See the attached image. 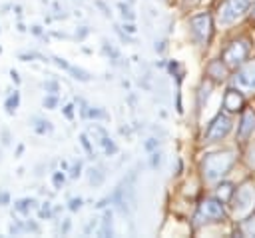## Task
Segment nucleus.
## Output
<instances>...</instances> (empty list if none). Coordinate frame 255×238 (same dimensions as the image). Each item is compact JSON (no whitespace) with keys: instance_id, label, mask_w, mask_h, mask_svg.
<instances>
[{"instance_id":"obj_1","label":"nucleus","mask_w":255,"mask_h":238,"mask_svg":"<svg viewBox=\"0 0 255 238\" xmlns=\"http://www.w3.org/2000/svg\"><path fill=\"white\" fill-rule=\"evenodd\" d=\"M233 160H235V158H233L231 152H223V154L221 152H215V154L205 156V160L202 164L205 180H217V178L225 176L231 170Z\"/></svg>"},{"instance_id":"obj_2","label":"nucleus","mask_w":255,"mask_h":238,"mask_svg":"<svg viewBox=\"0 0 255 238\" xmlns=\"http://www.w3.org/2000/svg\"><path fill=\"white\" fill-rule=\"evenodd\" d=\"M223 220H225V212H223L221 200L207 198L200 204V210L196 214V226L209 224V222H223Z\"/></svg>"},{"instance_id":"obj_3","label":"nucleus","mask_w":255,"mask_h":238,"mask_svg":"<svg viewBox=\"0 0 255 238\" xmlns=\"http://www.w3.org/2000/svg\"><path fill=\"white\" fill-rule=\"evenodd\" d=\"M190 30L192 36L198 44H207L213 32V24H211V16L209 14H198L190 18Z\"/></svg>"},{"instance_id":"obj_4","label":"nucleus","mask_w":255,"mask_h":238,"mask_svg":"<svg viewBox=\"0 0 255 238\" xmlns=\"http://www.w3.org/2000/svg\"><path fill=\"white\" fill-rule=\"evenodd\" d=\"M249 8V0H223L219 6V22L231 24L241 14H245Z\"/></svg>"},{"instance_id":"obj_5","label":"nucleus","mask_w":255,"mask_h":238,"mask_svg":"<svg viewBox=\"0 0 255 238\" xmlns=\"http://www.w3.org/2000/svg\"><path fill=\"white\" fill-rule=\"evenodd\" d=\"M249 56V44L245 40H237L231 42L225 50H223V64H227L229 68H237L239 64H243Z\"/></svg>"},{"instance_id":"obj_6","label":"nucleus","mask_w":255,"mask_h":238,"mask_svg":"<svg viewBox=\"0 0 255 238\" xmlns=\"http://www.w3.org/2000/svg\"><path fill=\"white\" fill-rule=\"evenodd\" d=\"M229 130H231V120H229V116L219 112V114L209 122L207 130H205V142L221 140V138H225V136H227V132H229Z\"/></svg>"},{"instance_id":"obj_7","label":"nucleus","mask_w":255,"mask_h":238,"mask_svg":"<svg viewBox=\"0 0 255 238\" xmlns=\"http://www.w3.org/2000/svg\"><path fill=\"white\" fill-rule=\"evenodd\" d=\"M243 102H245L243 94H241L239 90H235V88H229V90L225 92V96H223V108H225L227 112H237V110H241Z\"/></svg>"},{"instance_id":"obj_8","label":"nucleus","mask_w":255,"mask_h":238,"mask_svg":"<svg viewBox=\"0 0 255 238\" xmlns=\"http://www.w3.org/2000/svg\"><path fill=\"white\" fill-rule=\"evenodd\" d=\"M255 130V112L253 110H245L243 116H241V122H239V138L245 140L249 138V134Z\"/></svg>"},{"instance_id":"obj_9","label":"nucleus","mask_w":255,"mask_h":238,"mask_svg":"<svg viewBox=\"0 0 255 238\" xmlns=\"http://www.w3.org/2000/svg\"><path fill=\"white\" fill-rule=\"evenodd\" d=\"M237 80H239V84H243L247 88H255V62L253 64H247L245 68L239 70Z\"/></svg>"},{"instance_id":"obj_10","label":"nucleus","mask_w":255,"mask_h":238,"mask_svg":"<svg viewBox=\"0 0 255 238\" xmlns=\"http://www.w3.org/2000/svg\"><path fill=\"white\" fill-rule=\"evenodd\" d=\"M233 208L235 210H245L251 204V188H241L237 190V194L233 192Z\"/></svg>"},{"instance_id":"obj_11","label":"nucleus","mask_w":255,"mask_h":238,"mask_svg":"<svg viewBox=\"0 0 255 238\" xmlns=\"http://www.w3.org/2000/svg\"><path fill=\"white\" fill-rule=\"evenodd\" d=\"M36 204H38L36 198H20V200L14 202V210H18L22 214H30L36 208Z\"/></svg>"},{"instance_id":"obj_12","label":"nucleus","mask_w":255,"mask_h":238,"mask_svg":"<svg viewBox=\"0 0 255 238\" xmlns=\"http://www.w3.org/2000/svg\"><path fill=\"white\" fill-rule=\"evenodd\" d=\"M207 74H209V76H213L215 80H223V78H225L223 62H221V60H213V62L207 66Z\"/></svg>"},{"instance_id":"obj_13","label":"nucleus","mask_w":255,"mask_h":238,"mask_svg":"<svg viewBox=\"0 0 255 238\" xmlns=\"http://www.w3.org/2000/svg\"><path fill=\"white\" fill-rule=\"evenodd\" d=\"M32 128H34V132L36 134H48V132H52V124L48 122V120H44V118H32Z\"/></svg>"},{"instance_id":"obj_14","label":"nucleus","mask_w":255,"mask_h":238,"mask_svg":"<svg viewBox=\"0 0 255 238\" xmlns=\"http://www.w3.org/2000/svg\"><path fill=\"white\" fill-rule=\"evenodd\" d=\"M233 184H229V182H223V184H219V190H217V196H219V200L221 202H227V200H231V196H233Z\"/></svg>"},{"instance_id":"obj_15","label":"nucleus","mask_w":255,"mask_h":238,"mask_svg":"<svg viewBox=\"0 0 255 238\" xmlns=\"http://www.w3.org/2000/svg\"><path fill=\"white\" fill-rule=\"evenodd\" d=\"M18 104H20V94H18V92H14V94H10V96L6 98L4 108H6V112H8V114H14V110L18 108Z\"/></svg>"},{"instance_id":"obj_16","label":"nucleus","mask_w":255,"mask_h":238,"mask_svg":"<svg viewBox=\"0 0 255 238\" xmlns=\"http://www.w3.org/2000/svg\"><path fill=\"white\" fill-rule=\"evenodd\" d=\"M102 236H112V212H106L104 214V226L100 230Z\"/></svg>"},{"instance_id":"obj_17","label":"nucleus","mask_w":255,"mask_h":238,"mask_svg":"<svg viewBox=\"0 0 255 238\" xmlns=\"http://www.w3.org/2000/svg\"><path fill=\"white\" fill-rule=\"evenodd\" d=\"M209 92H211V82H204L202 84V88H200V106H204L205 102H207V98H209Z\"/></svg>"},{"instance_id":"obj_18","label":"nucleus","mask_w":255,"mask_h":238,"mask_svg":"<svg viewBox=\"0 0 255 238\" xmlns=\"http://www.w3.org/2000/svg\"><path fill=\"white\" fill-rule=\"evenodd\" d=\"M102 180H104V172H102L100 168H92V170H90V182H92L94 186H100Z\"/></svg>"},{"instance_id":"obj_19","label":"nucleus","mask_w":255,"mask_h":238,"mask_svg":"<svg viewBox=\"0 0 255 238\" xmlns=\"http://www.w3.org/2000/svg\"><path fill=\"white\" fill-rule=\"evenodd\" d=\"M68 70L74 74V78H78V80H82V82H88L90 80V74L86 70H82V68H68Z\"/></svg>"},{"instance_id":"obj_20","label":"nucleus","mask_w":255,"mask_h":238,"mask_svg":"<svg viewBox=\"0 0 255 238\" xmlns=\"http://www.w3.org/2000/svg\"><path fill=\"white\" fill-rule=\"evenodd\" d=\"M42 104H44V108H56V106H58V96H56V94L46 96V98L42 100Z\"/></svg>"},{"instance_id":"obj_21","label":"nucleus","mask_w":255,"mask_h":238,"mask_svg":"<svg viewBox=\"0 0 255 238\" xmlns=\"http://www.w3.org/2000/svg\"><path fill=\"white\" fill-rule=\"evenodd\" d=\"M80 142H82V146H84V148H86V152L90 154V158H94V150H92V146H90L88 136H86V134H82V136H80Z\"/></svg>"},{"instance_id":"obj_22","label":"nucleus","mask_w":255,"mask_h":238,"mask_svg":"<svg viewBox=\"0 0 255 238\" xmlns=\"http://www.w3.org/2000/svg\"><path fill=\"white\" fill-rule=\"evenodd\" d=\"M58 88H60V86H58V82H56V80H48V82H44V90H46V92H50V94H56V92H58Z\"/></svg>"},{"instance_id":"obj_23","label":"nucleus","mask_w":255,"mask_h":238,"mask_svg":"<svg viewBox=\"0 0 255 238\" xmlns=\"http://www.w3.org/2000/svg\"><path fill=\"white\" fill-rule=\"evenodd\" d=\"M18 58L24 60V62H28V60H34V58H44V56H40V54H36V52H20Z\"/></svg>"},{"instance_id":"obj_24","label":"nucleus","mask_w":255,"mask_h":238,"mask_svg":"<svg viewBox=\"0 0 255 238\" xmlns=\"http://www.w3.org/2000/svg\"><path fill=\"white\" fill-rule=\"evenodd\" d=\"M52 182H54L56 188H62V184H64V174H62V172H54V174H52Z\"/></svg>"},{"instance_id":"obj_25","label":"nucleus","mask_w":255,"mask_h":238,"mask_svg":"<svg viewBox=\"0 0 255 238\" xmlns=\"http://www.w3.org/2000/svg\"><path fill=\"white\" fill-rule=\"evenodd\" d=\"M243 230H245L247 234H253V236H255V220H253V218L247 220V222L243 224Z\"/></svg>"},{"instance_id":"obj_26","label":"nucleus","mask_w":255,"mask_h":238,"mask_svg":"<svg viewBox=\"0 0 255 238\" xmlns=\"http://www.w3.org/2000/svg\"><path fill=\"white\" fill-rule=\"evenodd\" d=\"M80 206H82V198H72L70 200V210H80Z\"/></svg>"},{"instance_id":"obj_27","label":"nucleus","mask_w":255,"mask_h":238,"mask_svg":"<svg viewBox=\"0 0 255 238\" xmlns=\"http://www.w3.org/2000/svg\"><path fill=\"white\" fill-rule=\"evenodd\" d=\"M120 8H122V16H124V18H130V20L134 18V12H132V10L128 8V6H124V4H120Z\"/></svg>"},{"instance_id":"obj_28","label":"nucleus","mask_w":255,"mask_h":238,"mask_svg":"<svg viewBox=\"0 0 255 238\" xmlns=\"http://www.w3.org/2000/svg\"><path fill=\"white\" fill-rule=\"evenodd\" d=\"M80 170H82V164L78 162V164H74V166H72V170H70V176H72V178H78V176H80Z\"/></svg>"},{"instance_id":"obj_29","label":"nucleus","mask_w":255,"mask_h":238,"mask_svg":"<svg viewBox=\"0 0 255 238\" xmlns=\"http://www.w3.org/2000/svg\"><path fill=\"white\" fill-rule=\"evenodd\" d=\"M50 216V202H44L42 210H40V218H48Z\"/></svg>"},{"instance_id":"obj_30","label":"nucleus","mask_w":255,"mask_h":238,"mask_svg":"<svg viewBox=\"0 0 255 238\" xmlns=\"http://www.w3.org/2000/svg\"><path fill=\"white\" fill-rule=\"evenodd\" d=\"M10 202V194L8 192H0V206H6Z\"/></svg>"},{"instance_id":"obj_31","label":"nucleus","mask_w":255,"mask_h":238,"mask_svg":"<svg viewBox=\"0 0 255 238\" xmlns=\"http://www.w3.org/2000/svg\"><path fill=\"white\" fill-rule=\"evenodd\" d=\"M74 106L72 104H68V106H64V114H66V118H72L74 116V110H72Z\"/></svg>"},{"instance_id":"obj_32","label":"nucleus","mask_w":255,"mask_h":238,"mask_svg":"<svg viewBox=\"0 0 255 238\" xmlns=\"http://www.w3.org/2000/svg\"><path fill=\"white\" fill-rule=\"evenodd\" d=\"M54 62H56L60 68H66V70L70 68V66H68V62H66V60H62V58H54Z\"/></svg>"},{"instance_id":"obj_33","label":"nucleus","mask_w":255,"mask_h":238,"mask_svg":"<svg viewBox=\"0 0 255 238\" xmlns=\"http://www.w3.org/2000/svg\"><path fill=\"white\" fill-rule=\"evenodd\" d=\"M10 76H12V80H14V82H16V84H18V82H20V76H18V72H16V70H14V68H12V70H10Z\"/></svg>"},{"instance_id":"obj_34","label":"nucleus","mask_w":255,"mask_h":238,"mask_svg":"<svg viewBox=\"0 0 255 238\" xmlns=\"http://www.w3.org/2000/svg\"><path fill=\"white\" fill-rule=\"evenodd\" d=\"M32 34L40 36V34H42V26H38V24H36V26H32Z\"/></svg>"},{"instance_id":"obj_35","label":"nucleus","mask_w":255,"mask_h":238,"mask_svg":"<svg viewBox=\"0 0 255 238\" xmlns=\"http://www.w3.org/2000/svg\"><path fill=\"white\" fill-rule=\"evenodd\" d=\"M159 164V154H153V158H152V166H157Z\"/></svg>"},{"instance_id":"obj_36","label":"nucleus","mask_w":255,"mask_h":238,"mask_svg":"<svg viewBox=\"0 0 255 238\" xmlns=\"http://www.w3.org/2000/svg\"><path fill=\"white\" fill-rule=\"evenodd\" d=\"M124 28H126V30L130 32V34H134V32H136V26H134V24H126Z\"/></svg>"},{"instance_id":"obj_37","label":"nucleus","mask_w":255,"mask_h":238,"mask_svg":"<svg viewBox=\"0 0 255 238\" xmlns=\"http://www.w3.org/2000/svg\"><path fill=\"white\" fill-rule=\"evenodd\" d=\"M86 34H88V28H86V26H84V28L80 30V34H78V36H80V38H84V36H86Z\"/></svg>"},{"instance_id":"obj_38","label":"nucleus","mask_w":255,"mask_h":238,"mask_svg":"<svg viewBox=\"0 0 255 238\" xmlns=\"http://www.w3.org/2000/svg\"><path fill=\"white\" fill-rule=\"evenodd\" d=\"M153 146H155V140H152V142H148V144H146V148H148V150H152Z\"/></svg>"},{"instance_id":"obj_39","label":"nucleus","mask_w":255,"mask_h":238,"mask_svg":"<svg viewBox=\"0 0 255 238\" xmlns=\"http://www.w3.org/2000/svg\"><path fill=\"white\" fill-rule=\"evenodd\" d=\"M14 12H16V14H20V12H22V6H18V4H16V6H14Z\"/></svg>"},{"instance_id":"obj_40","label":"nucleus","mask_w":255,"mask_h":238,"mask_svg":"<svg viewBox=\"0 0 255 238\" xmlns=\"http://www.w3.org/2000/svg\"><path fill=\"white\" fill-rule=\"evenodd\" d=\"M22 152H24V146H18V148H16V154H18V156H20V154H22Z\"/></svg>"},{"instance_id":"obj_41","label":"nucleus","mask_w":255,"mask_h":238,"mask_svg":"<svg viewBox=\"0 0 255 238\" xmlns=\"http://www.w3.org/2000/svg\"><path fill=\"white\" fill-rule=\"evenodd\" d=\"M251 16H253V18H255V4H253V12H251Z\"/></svg>"},{"instance_id":"obj_42","label":"nucleus","mask_w":255,"mask_h":238,"mask_svg":"<svg viewBox=\"0 0 255 238\" xmlns=\"http://www.w3.org/2000/svg\"><path fill=\"white\" fill-rule=\"evenodd\" d=\"M0 52H2V48H0Z\"/></svg>"}]
</instances>
